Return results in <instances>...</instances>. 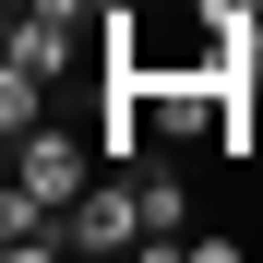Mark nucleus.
Returning a JSON list of instances; mask_svg holds the SVG:
<instances>
[{
    "instance_id": "nucleus-1",
    "label": "nucleus",
    "mask_w": 263,
    "mask_h": 263,
    "mask_svg": "<svg viewBox=\"0 0 263 263\" xmlns=\"http://www.w3.org/2000/svg\"><path fill=\"white\" fill-rule=\"evenodd\" d=\"M228 48H239V36L215 24V0H120V12H108V60L144 72V84H215Z\"/></svg>"
},
{
    "instance_id": "nucleus-2",
    "label": "nucleus",
    "mask_w": 263,
    "mask_h": 263,
    "mask_svg": "<svg viewBox=\"0 0 263 263\" xmlns=\"http://www.w3.org/2000/svg\"><path fill=\"white\" fill-rule=\"evenodd\" d=\"M96 156H108L96 132H60V120H36V132H12V180H24V192H48L60 215H72L84 192H96Z\"/></svg>"
},
{
    "instance_id": "nucleus-5",
    "label": "nucleus",
    "mask_w": 263,
    "mask_h": 263,
    "mask_svg": "<svg viewBox=\"0 0 263 263\" xmlns=\"http://www.w3.org/2000/svg\"><path fill=\"white\" fill-rule=\"evenodd\" d=\"M72 48H84L72 24H48V12H12V60H36V72H48V84L72 72Z\"/></svg>"
},
{
    "instance_id": "nucleus-6",
    "label": "nucleus",
    "mask_w": 263,
    "mask_h": 263,
    "mask_svg": "<svg viewBox=\"0 0 263 263\" xmlns=\"http://www.w3.org/2000/svg\"><path fill=\"white\" fill-rule=\"evenodd\" d=\"M24 12H48V24H72V36H84V24H108L96 0H24Z\"/></svg>"
},
{
    "instance_id": "nucleus-3",
    "label": "nucleus",
    "mask_w": 263,
    "mask_h": 263,
    "mask_svg": "<svg viewBox=\"0 0 263 263\" xmlns=\"http://www.w3.org/2000/svg\"><path fill=\"white\" fill-rule=\"evenodd\" d=\"M72 251H144V180H132V167L72 203Z\"/></svg>"
},
{
    "instance_id": "nucleus-4",
    "label": "nucleus",
    "mask_w": 263,
    "mask_h": 263,
    "mask_svg": "<svg viewBox=\"0 0 263 263\" xmlns=\"http://www.w3.org/2000/svg\"><path fill=\"white\" fill-rule=\"evenodd\" d=\"M132 180H144V251H180V228H192V192H180V167H132Z\"/></svg>"
}]
</instances>
